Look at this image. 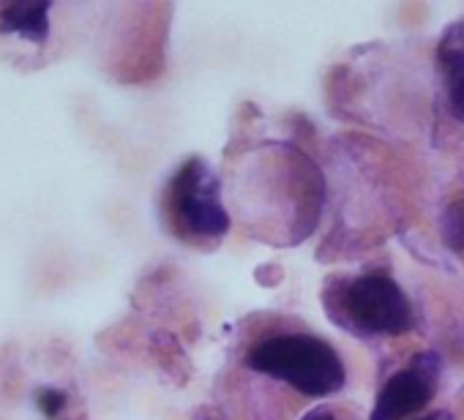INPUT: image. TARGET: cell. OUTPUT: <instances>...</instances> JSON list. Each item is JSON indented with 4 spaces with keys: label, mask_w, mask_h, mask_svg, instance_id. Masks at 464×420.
Masks as SVG:
<instances>
[{
    "label": "cell",
    "mask_w": 464,
    "mask_h": 420,
    "mask_svg": "<svg viewBox=\"0 0 464 420\" xmlns=\"http://www.w3.org/2000/svg\"><path fill=\"white\" fill-rule=\"evenodd\" d=\"M0 31L25 36L34 44H42L50 33V4L47 0H28V4H12L0 12Z\"/></svg>",
    "instance_id": "8992f818"
},
{
    "label": "cell",
    "mask_w": 464,
    "mask_h": 420,
    "mask_svg": "<svg viewBox=\"0 0 464 420\" xmlns=\"http://www.w3.org/2000/svg\"><path fill=\"white\" fill-rule=\"evenodd\" d=\"M172 210L180 224L202 238H221L229 216L218 199V180L202 158H188L172 180Z\"/></svg>",
    "instance_id": "3957f363"
},
{
    "label": "cell",
    "mask_w": 464,
    "mask_h": 420,
    "mask_svg": "<svg viewBox=\"0 0 464 420\" xmlns=\"http://www.w3.org/2000/svg\"><path fill=\"white\" fill-rule=\"evenodd\" d=\"M415 420H453V417H450V412H445V409H442V412H429V415L415 417Z\"/></svg>",
    "instance_id": "30bf717a"
},
{
    "label": "cell",
    "mask_w": 464,
    "mask_h": 420,
    "mask_svg": "<svg viewBox=\"0 0 464 420\" xmlns=\"http://www.w3.org/2000/svg\"><path fill=\"white\" fill-rule=\"evenodd\" d=\"M249 366L312 398L339 393L347 379L336 349L328 341L306 333L271 336L260 341L249 352Z\"/></svg>",
    "instance_id": "6da1fadb"
},
{
    "label": "cell",
    "mask_w": 464,
    "mask_h": 420,
    "mask_svg": "<svg viewBox=\"0 0 464 420\" xmlns=\"http://www.w3.org/2000/svg\"><path fill=\"white\" fill-rule=\"evenodd\" d=\"M336 320L347 325V330L363 336H396L410 330L412 309L393 279L369 273L344 287L339 295Z\"/></svg>",
    "instance_id": "7a4b0ae2"
},
{
    "label": "cell",
    "mask_w": 464,
    "mask_h": 420,
    "mask_svg": "<svg viewBox=\"0 0 464 420\" xmlns=\"http://www.w3.org/2000/svg\"><path fill=\"white\" fill-rule=\"evenodd\" d=\"M437 379H440V358L434 352H423L412 358L407 368L396 371L385 382L369 420H404L420 412L431 401Z\"/></svg>",
    "instance_id": "277c9868"
},
{
    "label": "cell",
    "mask_w": 464,
    "mask_h": 420,
    "mask_svg": "<svg viewBox=\"0 0 464 420\" xmlns=\"http://www.w3.org/2000/svg\"><path fill=\"white\" fill-rule=\"evenodd\" d=\"M36 404H39V409H42L47 417H58V415L63 412V406H66V393H63V390L44 387V390H39Z\"/></svg>",
    "instance_id": "ba28073f"
},
{
    "label": "cell",
    "mask_w": 464,
    "mask_h": 420,
    "mask_svg": "<svg viewBox=\"0 0 464 420\" xmlns=\"http://www.w3.org/2000/svg\"><path fill=\"white\" fill-rule=\"evenodd\" d=\"M301 420H336V417H334V412H331V409H323V406H317V409L306 412Z\"/></svg>",
    "instance_id": "9c48e42d"
},
{
    "label": "cell",
    "mask_w": 464,
    "mask_h": 420,
    "mask_svg": "<svg viewBox=\"0 0 464 420\" xmlns=\"http://www.w3.org/2000/svg\"><path fill=\"white\" fill-rule=\"evenodd\" d=\"M440 235L445 246L464 249V199H456L445 207V214L440 219Z\"/></svg>",
    "instance_id": "52a82bcc"
},
{
    "label": "cell",
    "mask_w": 464,
    "mask_h": 420,
    "mask_svg": "<svg viewBox=\"0 0 464 420\" xmlns=\"http://www.w3.org/2000/svg\"><path fill=\"white\" fill-rule=\"evenodd\" d=\"M437 63H440V74L445 82L450 112L459 120H464V20L453 23L442 33L437 44Z\"/></svg>",
    "instance_id": "5b68a950"
}]
</instances>
